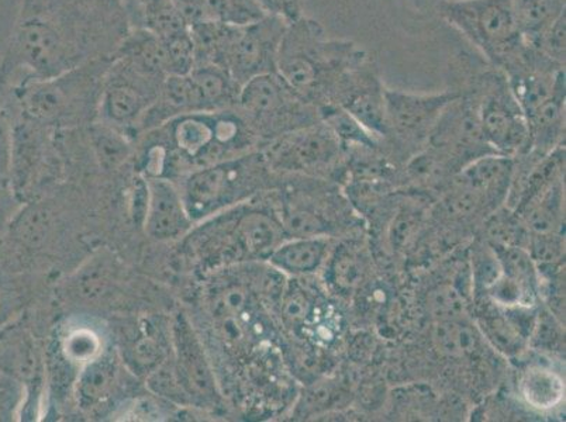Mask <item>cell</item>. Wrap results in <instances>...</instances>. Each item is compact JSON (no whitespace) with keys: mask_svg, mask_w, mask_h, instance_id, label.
Returning <instances> with one entry per match:
<instances>
[{"mask_svg":"<svg viewBox=\"0 0 566 422\" xmlns=\"http://www.w3.org/2000/svg\"><path fill=\"white\" fill-rule=\"evenodd\" d=\"M102 352H105L102 338L92 328L76 327L64 337V357L80 368L99 357Z\"/></svg>","mask_w":566,"mask_h":422,"instance_id":"obj_25","label":"cell"},{"mask_svg":"<svg viewBox=\"0 0 566 422\" xmlns=\"http://www.w3.org/2000/svg\"><path fill=\"white\" fill-rule=\"evenodd\" d=\"M520 388L524 399L534 409H553L563 400V380L553 370L542 367L528 368L523 374Z\"/></svg>","mask_w":566,"mask_h":422,"instance_id":"obj_22","label":"cell"},{"mask_svg":"<svg viewBox=\"0 0 566 422\" xmlns=\"http://www.w3.org/2000/svg\"><path fill=\"white\" fill-rule=\"evenodd\" d=\"M3 379H4V376L2 373H0V382H2Z\"/></svg>","mask_w":566,"mask_h":422,"instance_id":"obj_35","label":"cell"},{"mask_svg":"<svg viewBox=\"0 0 566 422\" xmlns=\"http://www.w3.org/2000/svg\"><path fill=\"white\" fill-rule=\"evenodd\" d=\"M0 373L30 383L38 378L39 358L32 336L20 327L0 331Z\"/></svg>","mask_w":566,"mask_h":422,"instance_id":"obj_17","label":"cell"},{"mask_svg":"<svg viewBox=\"0 0 566 422\" xmlns=\"http://www.w3.org/2000/svg\"><path fill=\"white\" fill-rule=\"evenodd\" d=\"M429 306L431 313L441 320L461 318L467 310L464 295L452 285H440L430 292Z\"/></svg>","mask_w":566,"mask_h":422,"instance_id":"obj_30","label":"cell"},{"mask_svg":"<svg viewBox=\"0 0 566 422\" xmlns=\"http://www.w3.org/2000/svg\"><path fill=\"white\" fill-rule=\"evenodd\" d=\"M281 298L282 316L293 327L306 324L315 312V303H313L311 295L300 285L287 287L285 292H282Z\"/></svg>","mask_w":566,"mask_h":422,"instance_id":"obj_29","label":"cell"},{"mask_svg":"<svg viewBox=\"0 0 566 422\" xmlns=\"http://www.w3.org/2000/svg\"><path fill=\"white\" fill-rule=\"evenodd\" d=\"M134 134L96 118L87 127V138L101 167L115 169L134 152Z\"/></svg>","mask_w":566,"mask_h":422,"instance_id":"obj_20","label":"cell"},{"mask_svg":"<svg viewBox=\"0 0 566 422\" xmlns=\"http://www.w3.org/2000/svg\"><path fill=\"white\" fill-rule=\"evenodd\" d=\"M237 107L249 120L261 141L322 122V113L303 101L276 74L256 76L241 86Z\"/></svg>","mask_w":566,"mask_h":422,"instance_id":"obj_10","label":"cell"},{"mask_svg":"<svg viewBox=\"0 0 566 422\" xmlns=\"http://www.w3.org/2000/svg\"><path fill=\"white\" fill-rule=\"evenodd\" d=\"M513 171V157L488 154L465 165L460 175V183L475 189L485 198H491L503 192Z\"/></svg>","mask_w":566,"mask_h":422,"instance_id":"obj_19","label":"cell"},{"mask_svg":"<svg viewBox=\"0 0 566 422\" xmlns=\"http://www.w3.org/2000/svg\"><path fill=\"white\" fill-rule=\"evenodd\" d=\"M363 262L359 260L357 252L343 249L337 251L334 256L328 275L331 282L339 291H353L361 279Z\"/></svg>","mask_w":566,"mask_h":422,"instance_id":"obj_27","label":"cell"},{"mask_svg":"<svg viewBox=\"0 0 566 422\" xmlns=\"http://www.w3.org/2000/svg\"><path fill=\"white\" fill-rule=\"evenodd\" d=\"M527 224L535 234L547 235L557 233L563 220V189L559 184L537 189L526 203Z\"/></svg>","mask_w":566,"mask_h":422,"instance_id":"obj_21","label":"cell"},{"mask_svg":"<svg viewBox=\"0 0 566 422\" xmlns=\"http://www.w3.org/2000/svg\"><path fill=\"white\" fill-rule=\"evenodd\" d=\"M144 230L150 239L166 243L184 236L192 229L181 189L168 178L146 179Z\"/></svg>","mask_w":566,"mask_h":422,"instance_id":"obj_14","label":"cell"},{"mask_svg":"<svg viewBox=\"0 0 566 422\" xmlns=\"http://www.w3.org/2000/svg\"><path fill=\"white\" fill-rule=\"evenodd\" d=\"M327 251L328 241L324 236H293L276 246L268 261L282 274L301 276L318 270Z\"/></svg>","mask_w":566,"mask_h":422,"instance_id":"obj_18","label":"cell"},{"mask_svg":"<svg viewBox=\"0 0 566 422\" xmlns=\"http://www.w3.org/2000/svg\"><path fill=\"white\" fill-rule=\"evenodd\" d=\"M271 171L264 154L251 151L189 172L179 188L189 218L195 223L243 202L260 190Z\"/></svg>","mask_w":566,"mask_h":422,"instance_id":"obj_7","label":"cell"},{"mask_svg":"<svg viewBox=\"0 0 566 422\" xmlns=\"http://www.w3.org/2000/svg\"><path fill=\"white\" fill-rule=\"evenodd\" d=\"M111 59L87 61L63 74L17 87L12 92L22 117L48 128L85 117L95 122Z\"/></svg>","mask_w":566,"mask_h":422,"instance_id":"obj_5","label":"cell"},{"mask_svg":"<svg viewBox=\"0 0 566 422\" xmlns=\"http://www.w3.org/2000/svg\"><path fill=\"white\" fill-rule=\"evenodd\" d=\"M128 33L122 0H23L0 64V84L13 91L106 59Z\"/></svg>","mask_w":566,"mask_h":422,"instance_id":"obj_1","label":"cell"},{"mask_svg":"<svg viewBox=\"0 0 566 422\" xmlns=\"http://www.w3.org/2000/svg\"><path fill=\"white\" fill-rule=\"evenodd\" d=\"M285 229L275 215L261 210H249L235 220L234 244L249 259L268 260L276 246L285 241Z\"/></svg>","mask_w":566,"mask_h":422,"instance_id":"obj_15","label":"cell"},{"mask_svg":"<svg viewBox=\"0 0 566 422\" xmlns=\"http://www.w3.org/2000/svg\"><path fill=\"white\" fill-rule=\"evenodd\" d=\"M171 348L166 347L161 333L150 323L138 329L132 347L128 348V360L137 373L148 374L168 358Z\"/></svg>","mask_w":566,"mask_h":422,"instance_id":"obj_23","label":"cell"},{"mask_svg":"<svg viewBox=\"0 0 566 422\" xmlns=\"http://www.w3.org/2000/svg\"><path fill=\"white\" fill-rule=\"evenodd\" d=\"M343 144L326 123L297 128L266 143L262 154L272 171H316L336 162Z\"/></svg>","mask_w":566,"mask_h":422,"instance_id":"obj_12","label":"cell"},{"mask_svg":"<svg viewBox=\"0 0 566 422\" xmlns=\"http://www.w3.org/2000/svg\"><path fill=\"white\" fill-rule=\"evenodd\" d=\"M265 13L276 14L292 22L303 14L301 0H255Z\"/></svg>","mask_w":566,"mask_h":422,"instance_id":"obj_34","label":"cell"},{"mask_svg":"<svg viewBox=\"0 0 566 422\" xmlns=\"http://www.w3.org/2000/svg\"><path fill=\"white\" fill-rule=\"evenodd\" d=\"M120 379V362L116 355L102 352L80 368L75 393L82 409L91 410L105 403L115 393Z\"/></svg>","mask_w":566,"mask_h":422,"instance_id":"obj_16","label":"cell"},{"mask_svg":"<svg viewBox=\"0 0 566 422\" xmlns=\"http://www.w3.org/2000/svg\"><path fill=\"white\" fill-rule=\"evenodd\" d=\"M169 341L175 372L192 405L218 404L221 398L212 363L198 333L185 314L179 313L172 318Z\"/></svg>","mask_w":566,"mask_h":422,"instance_id":"obj_13","label":"cell"},{"mask_svg":"<svg viewBox=\"0 0 566 422\" xmlns=\"http://www.w3.org/2000/svg\"><path fill=\"white\" fill-rule=\"evenodd\" d=\"M473 283L476 289L489 292L502 276V266L495 250L480 251L473 259Z\"/></svg>","mask_w":566,"mask_h":422,"instance_id":"obj_33","label":"cell"},{"mask_svg":"<svg viewBox=\"0 0 566 422\" xmlns=\"http://www.w3.org/2000/svg\"><path fill=\"white\" fill-rule=\"evenodd\" d=\"M212 20L247 23L265 14L255 0H208Z\"/></svg>","mask_w":566,"mask_h":422,"instance_id":"obj_28","label":"cell"},{"mask_svg":"<svg viewBox=\"0 0 566 422\" xmlns=\"http://www.w3.org/2000/svg\"><path fill=\"white\" fill-rule=\"evenodd\" d=\"M168 76L122 53L112 55L99 103V120L138 136Z\"/></svg>","mask_w":566,"mask_h":422,"instance_id":"obj_9","label":"cell"},{"mask_svg":"<svg viewBox=\"0 0 566 422\" xmlns=\"http://www.w3.org/2000/svg\"><path fill=\"white\" fill-rule=\"evenodd\" d=\"M439 14L486 64L502 72L516 64L527 48L512 0H442Z\"/></svg>","mask_w":566,"mask_h":422,"instance_id":"obj_6","label":"cell"},{"mask_svg":"<svg viewBox=\"0 0 566 422\" xmlns=\"http://www.w3.org/2000/svg\"><path fill=\"white\" fill-rule=\"evenodd\" d=\"M565 22L566 13L560 14V17L555 20V22L551 24L533 44H528L559 65H565Z\"/></svg>","mask_w":566,"mask_h":422,"instance_id":"obj_31","label":"cell"},{"mask_svg":"<svg viewBox=\"0 0 566 422\" xmlns=\"http://www.w3.org/2000/svg\"><path fill=\"white\" fill-rule=\"evenodd\" d=\"M259 144V136L239 107L185 113L143 133L142 161L147 178H164L167 168L197 171L255 151Z\"/></svg>","mask_w":566,"mask_h":422,"instance_id":"obj_3","label":"cell"},{"mask_svg":"<svg viewBox=\"0 0 566 422\" xmlns=\"http://www.w3.org/2000/svg\"><path fill=\"white\" fill-rule=\"evenodd\" d=\"M14 125L7 110L0 107V188L12 183Z\"/></svg>","mask_w":566,"mask_h":422,"instance_id":"obj_32","label":"cell"},{"mask_svg":"<svg viewBox=\"0 0 566 422\" xmlns=\"http://www.w3.org/2000/svg\"><path fill=\"white\" fill-rule=\"evenodd\" d=\"M147 386L159 398L179 405H192V401H190L187 391L179 382L177 372H175L171 352L163 363H159L153 372L147 374Z\"/></svg>","mask_w":566,"mask_h":422,"instance_id":"obj_26","label":"cell"},{"mask_svg":"<svg viewBox=\"0 0 566 422\" xmlns=\"http://www.w3.org/2000/svg\"><path fill=\"white\" fill-rule=\"evenodd\" d=\"M464 89L475 103L483 138L496 154L513 157L527 151L528 127L526 116L514 97L506 75L486 64L468 72Z\"/></svg>","mask_w":566,"mask_h":422,"instance_id":"obj_8","label":"cell"},{"mask_svg":"<svg viewBox=\"0 0 566 422\" xmlns=\"http://www.w3.org/2000/svg\"><path fill=\"white\" fill-rule=\"evenodd\" d=\"M276 74L321 113L344 109L358 92L379 80L367 51L352 40L331 38L305 14L286 24Z\"/></svg>","mask_w":566,"mask_h":422,"instance_id":"obj_2","label":"cell"},{"mask_svg":"<svg viewBox=\"0 0 566 422\" xmlns=\"http://www.w3.org/2000/svg\"><path fill=\"white\" fill-rule=\"evenodd\" d=\"M286 24L287 20L270 13L247 23L208 20L193 24L195 64L219 66L240 86L256 76L275 74Z\"/></svg>","mask_w":566,"mask_h":422,"instance_id":"obj_4","label":"cell"},{"mask_svg":"<svg viewBox=\"0 0 566 422\" xmlns=\"http://www.w3.org/2000/svg\"><path fill=\"white\" fill-rule=\"evenodd\" d=\"M434 339L441 352L451 358H464L475 351L478 345L475 333L461 318L441 320L436 327Z\"/></svg>","mask_w":566,"mask_h":422,"instance_id":"obj_24","label":"cell"},{"mask_svg":"<svg viewBox=\"0 0 566 422\" xmlns=\"http://www.w3.org/2000/svg\"><path fill=\"white\" fill-rule=\"evenodd\" d=\"M458 95V87L441 94H411L386 87V140L403 149L424 146L441 113Z\"/></svg>","mask_w":566,"mask_h":422,"instance_id":"obj_11","label":"cell"}]
</instances>
